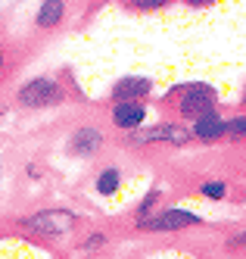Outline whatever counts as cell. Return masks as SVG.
<instances>
[{
    "mask_svg": "<svg viewBox=\"0 0 246 259\" xmlns=\"http://www.w3.org/2000/svg\"><path fill=\"white\" fill-rule=\"evenodd\" d=\"M168 100H172V109L178 119L193 122L206 113H212V109H218V91L209 81H187V84H178L168 91L165 103Z\"/></svg>",
    "mask_w": 246,
    "mask_h": 259,
    "instance_id": "cell-1",
    "label": "cell"
},
{
    "mask_svg": "<svg viewBox=\"0 0 246 259\" xmlns=\"http://www.w3.org/2000/svg\"><path fill=\"white\" fill-rule=\"evenodd\" d=\"M66 84L53 75H34L19 84L16 91V106L19 109H53L66 103Z\"/></svg>",
    "mask_w": 246,
    "mask_h": 259,
    "instance_id": "cell-2",
    "label": "cell"
},
{
    "mask_svg": "<svg viewBox=\"0 0 246 259\" xmlns=\"http://www.w3.org/2000/svg\"><path fill=\"white\" fill-rule=\"evenodd\" d=\"M19 225H22L25 231L44 237V240H60V237H69L75 234V228L81 225V219L69 212V209H37V212H28L19 219Z\"/></svg>",
    "mask_w": 246,
    "mask_h": 259,
    "instance_id": "cell-3",
    "label": "cell"
},
{
    "mask_svg": "<svg viewBox=\"0 0 246 259\" xmlns=\"http://www.w3.org/2000/svg\"><path fill=\"white\" fill-rule=\"evenodd\" d=\"M203 215L190 212V209H181V206H168V209H156L143 219L134 222L137 231H146V234H172V231H184V228H196L203 225Z\"/></svg>",
    "mask_w": 246,
    "mask_h": 259,
    "instance_id": "cell-4",
    "label": "cell"
},
{
    "mask_svg": "<svg viewBox=\"0 0 246 259\" xmlns=\"http://www.w3.org/2000/svg\"><path fill=\"white\" fill-rule=\"evenodd\" d=\"M193 141L190 135V125H181V122H159V125H143L137 132L128 135L131 147H153V144H165V147H187Z\"/></svg>",
    "mask_w": 246,
    "mask_h": 259,
    "instance_id": "cell-5",
    "label": "cell"
},
{
    "mask_svg": "<svg viewBox=\"0 0 246 259\" xmlns=\"http://www.w3.org/2000/svg\"><path fill=\"white\" fill-rule=\"evenodd\" d=\"M146 116H150L146 100H112V106H109V122L116 125L119 132H125V135L143 128Z\"/></svg>",
    "mask_w": 246,
    "mask_h": 259,
    "instance_id": "cell-6",
    "label": "cell"
},
{
    "mask_svg": "<svg viewBox=\"0 0 246 259\" xmlns=\"http://www.w3.org/2000/svg\"><path fill=\"white\" fill-rule=\"evenodd\" d=\"M103 147H106V135L100 132V128H93V125L75 128V132L69 135V141H66V150H69L72 156H78V159H93V156H100Z\"/></svg>",
    "mask_w": 246,
    "mask_h": 259,
    "instance_id": "cell-7",
    "label": "cell"
},
{
    "mask_svg": "<svg viewBox=\"0 0 246 259\" xmlns=\"http://www.w3.org/2000/svg\"><path fill=\"white\" fill-rule=\"evenodd\" d=\"M190 135L200 144H218V141L228 138V119L221 116V109H212V113H206V116L190 122Z\"/></svg>",
    "mask_w": 246,
    "mask_h": 259,
    "instance_id": "cell-8",
    "label": "cell"
},
{
    "mask_svg": "<svg viewBox=\"0 0 246 259\" xmlns=\"http://www.w3.org/2000/svg\"><path fill=\"white\" fill-rule=\"evenodd\" d=\"M150 94H153V78L146 75H122L109 88L112 100H146Z\"/></svg>",
    "mask_w": 246,
    "mask_h": 259,
    "instance_id": "cell-9",
    "label": "cell"
},
{
    "mask_svg": "<svg viewBox=\"0 0 246 259\" xmlns=\"http://www.w3.org/2000/svg\"><path fill=\"white\" fill-rule=\"evenodd\" d=\"M66 22V0H41L34 10V28L53 31Z\"/></svg>",
    "mask_w": 246,
    "mask_h": 259,
    "instance_id": "cell-10",
    "label": "cell"
},
{
    "mask_svg": "<svg viewBox=\"0 0 246 259\" xmlns=\"http://www.w3.org/2000/svg\"><path fill=\"white\" fill-rule=\"evenodd\" d=\"M119 188H122V169L119 165H103L97 178H93V191L100 197H112V194H119Z\"/></svg>",
    "mask_w": 246,
    "mask_h": 259,
    "instance_id": "cell-11",
    "label": "cell"
},
{
    "mask_svg": "<svg viewBox=\"0 0 246 259\" xmlns=\"http://www.w3.org/2000/svg\"><path fill=\"white\" fill-rule=\"evenodd\" d=\"M122 4L131 10V13H159L165 7H172L175 0H122Z\"/></svg>",
    "mask_w": 246,
    "mask_h": 259,
    "instance_id": "cell-12",
    "label": "cell"
},
{
    "mask_svg": "<svg viewBox=\"0 0 246 259\" xmlns=\"http://www.w3.org/2000/svg\"><path fill=\"white\" fill-rule=\"evenodd\" d=\"M200 197L224 200V197H228V184H224V181H206V184H200Z\"/></svg>",
    "mask_w": 246,
    "mask_h": 259,
    "instance_id": "cell-13",
    "label": "cell"
},
{
    "mask_svg": "<svg viewBox=\"0 0 246 259\" xmlns=\"http://www.w3.org/2000/svg\"><path fill=\"white\" fill-rule=\"evenodd\" d=\"M228 138H243L246 141V113L228 119Z\"/></svg>",
    "mask_w": 246,
    "mask_h": 259,
    "instance_id": "cell-14",
    "label": "cell"
},
{
    "mask_svg": "<svg viewBox=\"0 0 246 259\" xmlns=\"http://www.w3.org/2000/svg\"><path fill=\"white\" fill-rule=\"evenodd\" d=\"M159 197H162V194H159L156 188L150 191V194H146V200H140V206H137V219H143V215H150V212H156L153 206L159 203Z\"/></svg>",
    "mask_w": 246,
    "mask_h": 259,
    "instance_id": "cell-15",
    "label": "cell"
},
{
    "mask_svg": "<svg viewBox=\"0 0 246 259\" xmlns=\"http://www.w3.org/2000/svg\"><path fill=\"white\" fill-rule=\"evenodd\" d=\"M106 244V234H90L87 240H84V250H100Z\"/></svg>",
    "mask_w": 246,
    "mask_h": 259,
    "instance_id": "cell-16",
    "label": "cell"
},
{
    "mask_svg": "<svg viewBox=\"0 0 246 259\" xmlns=\"http://www.w3.org/2000/svg\"><path fill=\"white\" fill-rule=\"evenodd\" d=\"M228 250H246V231H243V234L228 237Z\"/></svg>",
    "mask_w": 246,
    "mask_h": 259,
    "instance_id": "cell-17",
    "label": "cell"
},
{
    "mask_svg": "<svg viewBox=\"0 0 246 259\" xmlns=\"http://www.w3.org/2000/svg\"><path fill=\"white\" fill-rule=\"evenodd\" d=\"M184 7H193V10H206V7H212V4H218V0H181Z\"/></svg>",
    "mask_w": 246,
    "mask_h": 259,
    "instance_id": "cell-18",
    "label": "cell"
},
{
    "mask_svg": "<svg viewBox=\"0 0 246 259\" xmlns=\"http://www.w3.org/2000/svg\"><path fill=\"white\" fill-rule=\"evenodd\" d=\"M4 72H7V50L0 44V78H4Z\"/></svg>",
    "mask_w": 246,
    "mask_h": 259,
    "instance_id": "cell-19",
    "label": "cell"
},
{
    "mask_svg": "<svg viewBox=\"0 0 246 259\" xmlns=\"http://www.w3.org/2000/svg\"><path fill=\"white\" fill-rule=\"evenodd\" d=\"M240 106H243V113H246V88H243V94H240Z\"/></svg>",
    "mask_w": 246,
    "mask_h": 259,
    "instance_id": "cell-20",
    "label": "cell"
}]
</instances>
